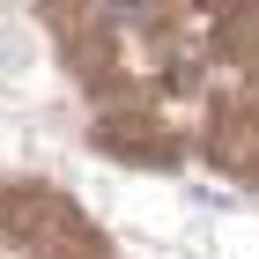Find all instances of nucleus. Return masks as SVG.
I'll return each mask as SVG.
<instances>
[{
	"label": "nucleus",
	"mask_w": 259,
	"mask_h": 259,
	"mask_svg": "<svg viewBox=\"0 0 259 259\" xmlns=\"http://www.w3.org/2000/svg\"><path fill=\"white\" fill-rule=\"evenodd\" d=\"M104 8H148V0H104Z\"/></svg>",
	"instance_id": "f257e3e1"
}]
</instances>
